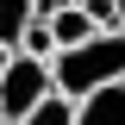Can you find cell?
Listing matches in <instances>:
<instances>
[{"instance_id":"2","label":"cell","mask_w":125,"mask_h":125,"mask_svg":"<svg viewBox=\"0 0 125 125\" xmlns=\"http://www.w3.org/2000/svg\"><path fill=\"white\" fill-rule=\"evenodd\" d=\"M50 94H56V75H50V62L19 56V50H13L6 75H0V125H25L31 113L50 100Z\"/></svg>"},{"instance_id":"3","label":"cell","mask_w":125,"mask_h":125,"mask_svg":"<svg viewBox=\"0 0 125 125\" xmlns=\"http://www.w3.org/2000/svg\"><path fill=\"white\" fill-rule=\"evenodd\" d=\"M50 31H56V50H81V44H94V38H100V25H94L81 6H62V13L50 19Z\"/></svg>"},{"instance_id":"6","label":"cell","mask_w":125,"mask_h":125,"mask_svg":"<svg viewBox=\"0 0 125 125\" xmlns=\"http://www.w3.org/2000/svg\"><path fill=\"white\" fill-rule=\"evenodd\" d=\"M19 56L56 62V31H50V19H31V25H25V44H19Z\"/></svg>"},{"instance_id":"9","label":"cell","mask_w":125,"mask_h":125,"mask_svg":"<svg viewBox=\"0 0 125 125\" xmlns=\"http://www.w3.org/2000/svg\"><path fill=\"white\" fill-rule=\"evenodd\" d=\"M31 6H38V19H56L62 6H69V0H31Z\"/></svg>"},{"instance_id":"4","label":"cell","mask_w":125,"mask_h":125,"mask_svg":"<svg viewBox=\"0 0 125 125\" xmlns=\"http://www.w3.org/2000/svg\"><path fill=\"white\" fill-rule=\"evenodd\" d=\"M81 125H125V81L100 88L94 100H81Z\"/></svg>"},{"instance_id":"7","label":"cell","mask_w":125,"mask_h":125,"mask_svg":"<svg viewBox=\"0 0 125 125\" xmlns=\"http://www.w3.org/2000/svg\"><path fill=\"white\" fill-rule=\"evenodd\" d=\"M25 125H81V106L69 100V94H50V100H44L38 113H31Z\"/></svg>"},{"instance_id":"8","label":"cell","mask_w":125,"mask_h":125,"mask_svg":"<svg viewBox=\"0 0 125 125\" xmlns=\"http://www.w3.org/2000/svg\"><path fill=\"white\" fill-rule=\"evenodd\" d=\"M81 13H88V19H94L100 31H119V19H125V6H119V0H81Z\"/></svg>"},{"instance_id":"12","label":"cell","mask_w":125,"mask_h":125,"mask_svg":"<svg viewBox=\"0 0 125 125\" xmlns=\"http://www.w3.org/2000/svg\"><path fill=\"white\" fill-rule=\"evenodd\" d=\"M119 31H125V19H119Z\"/></svg>"},{"instance_id":"11","label":"cell","mask_w":125,"mask_h":125,"mask_svg":"<svg viewBox=\"0 0 125 125\" xmlns=\"http://www.w3.org/2000/svg\"><path fill=\"white\" fill-rule=\"evenodd\" d=\"M69 6H81V0H69Z\"/></svg>"},{"instance_id":"10","label":"cell","mask_w":125,"mask_h":125,"mask_svg":"<svg viewBox=\"0 0 125 125\" xmlns=\"http://www.w3.org/2000/svg\"><path fill=\"white\" fill-rule=\"evenodd\" d=\"M6 62H13V50H0V75H6Z\"/></svg>"},{"instance_id":"5","label":"cell","mask_w":125,"mask_h":125,"mask_svg":"<svg viewBox=\"0 0 125 125\" xmlns=\"http://www.w3.org/2000/svg\"><path fill=\"white\" fill-rule=\"evenodd\" d=\"M38 19L31 0H0V50H19L25 44V25Z\"/></svg>"},{"instance_id":"1","label":"cell","mask_w":125,"mask_h":125,"mask_svg":"<svg viewBox=\"0 0 125 125\" xmlns=\"http://www.w3.org/2000/svg\"><path fill=\"white\" fill-rule=\"evenodd\" d=\"M50 75H56V94H69L75 106L94 100L100 88H119L125 81V31H100L81 50H56Z\"/></svg>"}]
</instances>
